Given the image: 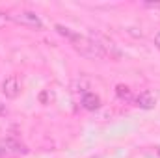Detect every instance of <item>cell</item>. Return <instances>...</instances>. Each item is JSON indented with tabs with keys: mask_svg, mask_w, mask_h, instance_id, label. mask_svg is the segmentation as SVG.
Returning <instances> with one entry per match:
<instances>
[{
	"mask_svg": "<svg viewBox=\"0 0 160 158\" xmlns=\"http://www.w3.org/2000/svg\"><path fill=\"white\" fill-rule=\"evenodd\" d=\"M54 30H56L62 37H65V39L73 45V48H75L77 52H80L82 56H86V58H104V56L108 54L106 48H104L99 41L89 39V37H86V36H80L78 32H75V30H71V28H67V26H63V24H56Z\"/></svg>",
	"mask_w": 160,
	"mask_h": 158,
	"instance_id": "6da1fadb",
	"label": "cell"
},
{
	"mask_svg": "<svg viewBox=\"0 0 160 158\" xmlns=\"http://www.w3.org/2000/svg\"><path fill=\"white\" fill-rule=\"evenodd\" d=\"M9 21L21 24V26H28V28H43V21L39 19V15H36L34 11H19V13H11L8 15Z\"/></svg>",
	"mask_w": 160,
	"mask_h": 158,
	"instance_id": "7a4b0ae2",
	"label": "cell"
},
{
	"mask_svg": "<svg viewBox=\"0 0 160 158\" xmlns=\"http://www.w3.org/2000/svg\"><path fill=\"white\" fill-rule=\"evenodd\" d=\"M136 106L142 108V110H153L157 106V95L151 91V89H143L138 93V97L134 99Z\"/></svg>",
	"mask_w": 160,
	"mask_h": 158,
	"instance_id": "3957f363",
	"label": "cell"
},
{
	"mask_svg": "<svg viewBox=\"0 0 160 158\" xmlns=\"http://www.w3.org/2000/svg\"><path fill=\"white\" fill-rule=\"evenodd\" d=\"M2 93L8 99H17L19 93H21V82H19V78L17 77H8L2 82Z\"/></svg>",
	"mask_w": 160,
	"mask_h": 158,
	"instance_id": "277c9868",
	"label": "cell"
},
{
	"mask_svg": "<svg viewBox=\"0 0 160 158\" xmlns=\"http://www.w3.org/2000/svg\"><path fill=\"white\" fill-rule=\"evenodd\" d=\"M82 108L88 110V112L99 110V108H101V97L95 95V93H91V91H86V93L82 95Z\"/></svg>",
	"mask_w": 160,
	"mask_h": 158,
	"instance_id": "5b68a950",
	"label": "cell"
},
{
	"mask_svg": "<svg viewBox=\"0 0 160 158\" xmlns=\"http://www.w3.org/2000/svg\"><path fill=\"white\" fill-rule=\"evenodd\" d=\"M2 145H4V149L6 151H9V153H15V155H26L28 153V149L21 143V141H17V140H11V138H8L6 141H2Z\"/></svg>",
	"mask_w": 160,
	"mask_h": 158,
	"instance_id": "8992f818",
	"label": "cell"
},
{
	"mask_svg": "<svg viewBox=\"0 0 160 158\" xmlns=\"http://www.w3.org/2000/svg\"><path fill=\"white\" fill-rule=\"evenodd\" d=\"M116 95L119 97L121 101H125V102H130L132 101V91H130L128 86H123V84L116 86Z\"/></svg>",
	"mask_w": 160,
	"mask_h": 158,
	"instance_id": "52a82bcc",
	"label": "cell"
},
{
	"mask_svg": "<svg viewBox=\"0 0 160 158\" xmlns=\"http://www.w3.org/2000/svg\"><path fill=\"white\" fill-rule=\"evenodd\" d=\"M4 114H8V108H6V104L0 102V116H4Z\"/></svg>",
	"mask_w": 160,
	"mask_h": 158,
	"instance_id": "ba28073f",
	"label": "cell"
},
{
	"mask_svg": "<svg viewBox=\"0 0 160 158\" xmlns=\"http://www.w3.org/2000/svg\"><path fill=\"white\" fill-rule=\"evenodd\" d=\"M155 45H157V47L160 48V32L157 34V36H155Z\"/></svg>",
	"mask_w": 160,
	"mask_h": 158,
	"instance_id": "9c48e42d",
	"label": "cell"
},
{
	"mask_svg": "<svg viewBox=\"0 0 160 158\" xmlns=\"http://www.w3.org/2000/svg\"><path fill=\"white\" fill-rule=\"evenodd\" d=\"M6 153V149H4V145H0V155H4Z\"/></svg>",
	"mask_w": 160,
	"mask_h": 158,
	"instance_id": "30bf717a",
	"label": "cell"
},
{
	"mask_svg": "<svg viewBox=\"0 0 160 158\" xmlns=\"http://www.w3.org/2000/svg\"><path fill=\"white\" fill-rule=\"evenodd\" d=\"M0 19H8V15H4V13H0Z\"/></svg>",
	"mask_w": 160,
	"mask_h": 158,
	"instance_id": "8fae6325",
	"label": "cell"
}]
</instances>
